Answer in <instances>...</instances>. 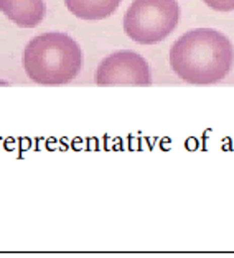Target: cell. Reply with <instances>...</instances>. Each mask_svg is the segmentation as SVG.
<instances>
[{
    "label": "cell",
    "instance_id": "cell-2",
    "mask_svg": "<svg viewBox=\"0 0 234 258\" xmlns=\"http://www.w3.org/2000/svg\"><path fill=\"white\" fill-rule=\"evenodd\" d=\"M83 64L81 48L65 33H43L31 40L23 51L27 76L41 86L68 84Z\"/></svg>",
    "mask_w": 234,
    "mask_h": 258
},
{
    "label": "cell",
    "instance_id": "cell-4",
    "mask_svg": "<svg viewBox=\"0 0 234 258\" xmlns=\"http://www.w3.org/2000/svg\"><path fill=\"white\" fill-rule=\"evenodd\" d=\"M98 86H150V68L141 54L134 51H117L98 66Z\"/></svg>",
    "mask_w": 234,
    "mask_h": 258
},
{
    "label": "cell",
    "instance_id": "cell-1",
    "mask_svg": "<svg viewBox=\"0 0 234 258\" xmlns=\"http://www.w3.org/2000/svg\"><path fill=\"white\" fill-rule=\"evenodd\" d=\"M234 48L223 33L210 28L192 30L170 49V66L190 84H214L232 69Z\"/></svg>",
    "mask_w": 234,
    "mask_h": 258
},
{
    "label": "cell",
    "instance_id": "cell-5",
    "mask_svg": "<svg viewBox=\"0 0 234 258\" xmlns=\"http://www.w3.org/2000/svg\"><path fill=\"white\" fill-rule=\"evenodd\" d=\"M0 12L22 28H35L45 18L43 0H0Z\"/></svg>",
    "mask_w": 234,
    "mask_h": 258
},
{
    "label": "cell",
    "instance_id": "cell-6",
    "mask_svg": "<svg viewBox=\"0 0 234 258\" xmlns=\"http://www.w3.org/2000/svg\"><path fill=\"white\" fill-rule=\"evenodd\" d=\"M65 4L81 20H103L119 9L121 0H65Z\"/></svg>",
    "mask_w": 234,
    "mask_h": 258
},
{
    "label": "cell",
    "instance_id": "cell-3",
    "mask_svg": "<svg viewBox=\"0 0 234 258\" xmlns=\"http://www.w3.org/2000/svg\"><path fill=\"white\" fill-rule=\"evenodd\" d=\"M180 7L176 0H134L124 17V31L141 45L165 40L176 28Z\"/></svg>",
    "mask_w": 234,
    "mask_h": 258
},
{
    "label": "cell",
    "instance_id": "cell-7",
    "mask_svg": "<svg viewBox=\"0 0 234 258\" xmlns=\"http://www.w3.org/2000/svg\"><path fill=\"white\" fill-rule=\"evenodd\" d=\"M210 9L216 12H231L234 10V0H203Z\"/></svg>",
    "mask_w": 234,
    "mask_h": 258
}]
</instances>
